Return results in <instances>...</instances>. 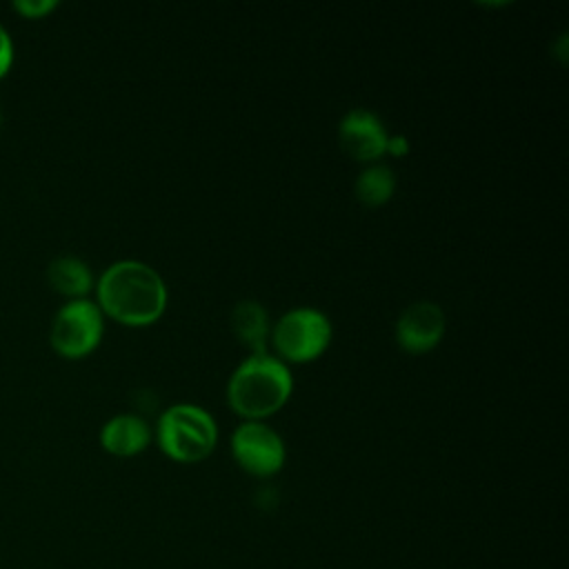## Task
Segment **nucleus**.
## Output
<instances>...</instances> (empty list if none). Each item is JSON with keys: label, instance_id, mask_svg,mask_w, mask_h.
<instances>
[{"label": "nucleus", "instance_id": "14", "mask_svg": "<svg viewBox=\"0 0 569 569\" xmlns=\"http://www.w3.org/2000/svg\"><path fill=\"white\" fill-rule=\"evenodd\" d=\"M16 60V47L9 29L0 22V80L11 71Z\"/></svg>", "mask_w": 569, "mask_h": 569}, {"label": "nucleus", "instance_id": "4", "mask_svg": "<svg viewBox=\"0 0 569 569\" xmlns=\"http://www.w3.org/2000/svg\"><path fill=\"white\" fill-rule=\"evenodd\" d=\"M104 316L96 300H67L53 316L49 329L51 349L67 360L89 356L102 340Z\"/></svg>", "mask_w": 569, "mask_h": 569}, {"label": "nucleus", "instance_id": "9", "mask_svg": "<svg viewBox=\"0 0 569 569\" xmlns=\"http://www.w3.org/2000/svg\"><path fill=\"white\" fill-rule=\"evenodd\" d=\"M98 440L107 453L129 458L147 449L151 442V429L147 420L136 413H118L100 427Z\"/></svg>", "mask_w": 569, "mask_h": 569}, {"label": "nucleus", "instance_id": "11", "mask_svg": "<svg viewBox=\"0 0 569 569\" xmlns=\"http://www.w3.org/2000/svg\"><path fill=\"white\" fill-rule=\"evenodd\" d=\"M231 331L236 338L253 349V353H262L269 336V313L256 300H240L231 309Z\"/></svg>", "mask_w": 569, "mask_h": 569}, {"label": "nucleus", "instance_id": "12", "mask_svg": "<svg viewBox=\"0 0 569 569\" xmlns=\"http://www.w3.org/2000/svg\"><path fill=\"white\" fill-rule=\"evenodd\" d=\"M393 191L396 173L387 164H371L356 180V198L367 207L385 204Z\"/></svg>", "mask_w": 569, "mask_h": 569}, {"label": "nucleus", "instance_id": "10", "mask_svg": "<svg viewBox=\"0 0 569 569\" xmlns=\"http://www.w3.org/2000/svg\"><path fill=\"white\" fill-rule=\"evenodd\" d=\"M47 282L49 287L64 296L67 300H78V298H87V293L96 287L93 282V273L89 269V264L78 258V256H56L49 264H47Z\"/></svg>", "mask_w": 569, "mask_h": 569}, {"label": "nucleus", "instance_id": "15", "mask_svg": "<svg viewBox=\"0 0 569 569\" xmlns=\"http://www.w3.org/2000/svg\"><path fill=\"white\" fill-rule=\"evenodd\" d=\"M387 151H389L391 156H405V153L409 151V142H407V138H405V136H400V133L389 136V140H387Z\"/></svg>", "mask_w": 569, "mask_h": 569}, {"label": "nucleus", "instance_id": "3", "mask_svg": "<svg viewBox=\"0 0 569 569\" xmlns=\"http://www.w3.org/2000/svg\"><path fill=\"white\" fill-rule=\"evenodd\" d=\"M156 438L162 453L171 460L198 462L213 451L218 442V427L207 409L180 402L160 413Z\"/></svg>", "mask_w": 569, "mask_h": 569}, {"label": "nucleus", "instance_id": "6", "mask_svg": "<svg viewBox=\"0 0 569 569\" xmlns=\"http://www.w3.org/2000/svg\"><path fill=\"white\" fill-rule=\"evenodd\" d=\"M231 456L247 473L269 478L284 465L287 451L282 438L260 420H247L231 436Z\"/></svg>", "mask_w": 569, "mask_h": 569}, {"label": "nucleus", "instance_id": "16", "mask_svg": "<svg viewBox=\"0 0 569 569\" xmlns=\"http://www.w3.org/2000/svg\"><path fill=\"white\" fill-rule=\"evenodd\" d=\"M0 124H2V109H0Z\"/></svg>", "mask_w": 569, "mask_h": 569}, {"label": "nucleus", "instance_id": "1", "mask_svg": "<svg viewBox=\"0 0 569 569\" xmlns=\"http://www.w3.org/2000/svg\"><path fill=\"white\" fill-rule=\"evenodd\" d=\"M96 305L102 316L127 327L156 322L167 307L162 276L140 260L111 262L96 282Z\"/></svg>", "mask_w": 569, "mask_h": 569}, {"label": "nucleus", "instance_id": "5", "mask_svg": "<svg viewBox=\"0 0 569 569\" xmlns=\"http://www.w3.org/2000/svg\"><path fill=\"white\" fill-rule=\"evenodd\" d=\"M271 340L284 360L309 362L329 347L331 322L320 309L298 307L278 318L271 329Z\"/></svg>", "mask_w": 569, "mask_h": 569}, {"label": "nucleus", "instance_id": "8", "mask_svg": "<svg viewBox=\"0 0 569 569\" xmlns=\"http://www.w3.org/2000/svg\"><path fill=\"white\" fill-rule=\"evenodd\" d=\"M340 147L356 160H376L387 151L389 133L382 120L369 109H351L338 124Z\"/></svg>", "mask_w": 569, "mask_h": 569}, {"label": "nucleus", "instance_id": "2", "mask_svg": "<svg viewBox=\"0 0 569 569\" xmlns=\"http://www.w3.org/2000/svg\"><path fill=\"white\" fill-rule=\"evenodd\" d=\"M293 378L284 360L262 353L244 358L227 382V402L247 420L276 413L291 396Z\"/></svg>", "mask_w": 569, "mask_h": 569}, {"label": "nucleus", "instance_id": "7", "mask_svg": "<svg viewBox=\"0 0 569 569\" xmlns=\"http://www.w3.org/2000/svg\"><path fill=\"white\" fill-rule=\"evenodd\" d=\"M445 333V311L429 300L411 302L396 320V340L407 353L431 351Z\"/></svg>", "mask_w": 569, "mask_h": 569}, {"label": "nucleus", "instance_id": "13", "mask_svg": "<svg viewBox=\"0 0 569 569\" xmlns=\"http://www.w3.org/2000/svg\"><path fill=\"white\" fill-rule=\"evenodd\" d=\"M11 9L27 20H40L47 18L51 11L58 9L56 0H13Z\"/></svg>", "mask_w": 569, "mask_h": 569}]
</instances>
